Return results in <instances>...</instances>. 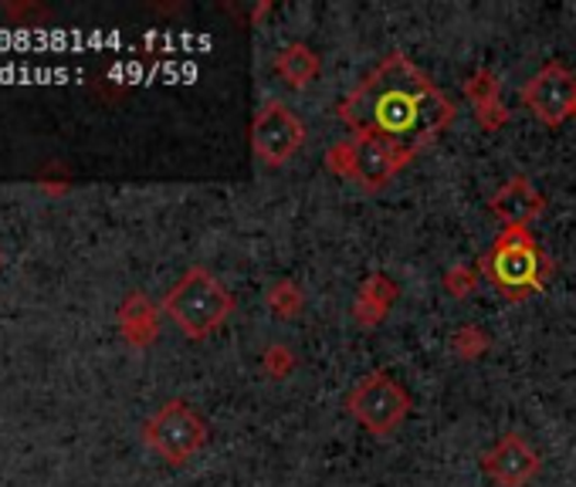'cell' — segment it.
<instances>
[{"label":"cell","instance_id":"6da1fadb","mask_svg":"<svg viewBox=\"0 0 576 487\" xmlns=\"http://www.w3.org/2000/svg\"><path fill=\"white\" fill-rule=\"evenodd\" d=\"M339 118L357 136L391 139L417 156L454 122V102L407 55L394 52L339 102Z\"/></svg>","mask_w":576,"mask_h":487},{"label":"cell","instance_id":"7a4b0ae2","mask_svg":"<svg viewBox=\"0 0 576 487\" xmlns=\"http://www.w3.org/2000/svg\"><path fill=\"white\" fill-rule=\"evenodd\" d=\"M163 312L187 339H207L235 312V295H230L221 278L207 268H190L163 298Z\"/></svg>","mask_w":576,"mask_h":487},{"label":"cell","instance_id":"3957f363","mask_svg":"<svg viewBox=\"0 0 576 487\" xmlns=\"http://www.w3.org/2000/svg\"><path fill=\"white\" fill-rule=\"evenodd\" d=\"M543 251L535 237L529 230L519 227H506L495 237L492 251L482 254L478 271L485 281H492L498 292H502L509 302H522L532 292L543 288Z\"/></svg>","mask_w":576,"mask_h":487},{"label":"cell","instance_id":"277c9868","mask_svg":"<svg viewBox=\"0 0 576 487\" xmlns=\"http://www.w3.org/2000/svg\"><path fill=\"white\" fill-rule=\"evenodd\" d=\"M207 420L183 399H167L157 414L143 423V440L160 461L180 467L194 461L207 446Z\"/></svg>","mask_w":576,"mask_h":487},{"label":"cell","instance_id":"5b68a950","mask_svg":"<svg viewBox=\"0 0 576 487\" xmlns=\"http://www.w3.org/2000/svg\"><path fill=\"white\" fill-rule=\"evenodd\" d=\"M346 410L373 437H391L410 417V393L387 373H366L346 396Z\"/></svg>","mask_w":576,"mask_h":487},{"label":"cell","instance_id":"8992f818","mask_svg":"<svg viewBox=\"0 0 576 487\" xmlns=\"http://www.w3.org/2000/svg\"><path fill=\"white\" fill-rule=\"evenodd\" d=\"M302 146L305 122L285 102H268L258 109L251 122V149L264 167H285Z\"/></svg>","mask_w":576,"mask_h":487},{"label":"cell","instance_id":"52a82bcc","mask_svg":"<svg viewBox=\"0 0 576 487\" xmlns=\"http://www.w3.org/2000/svg\"><path fill=\"white\" fill-rule=\"evenodd\" d=\"M522 102L543 126H563L566 118H576V75L560 61L540 68L526 81Z\"/></svg>","mask_w":576,"mask_h":487},{"label":"cell","instance_id":"ba28073f","mask_svg":"<svg viewBox=\"0 0 576 487\" xmlns=\"http://www.w3.org/2000/svg\"><path fill=\"white\" fill-rule=\"evenodd\" d=\"M353 183L363 190H383L414 159L400 146L380 136H353Z\"/></svg>","mask_w":576,"mask_h":487},{"label":"cell","instance_id":"9c48e42d","mask_svg":"<svg viewBox=\"0 0 576 487\" xmlns=\"http://www.w3.org/2000/svg\"><path fill=\"white\" fill-rule=\"evenodd\" d=\"M540 464L543 461L535 454V446L519 433H506L482 457V471L492 477L495 487H529L540 474Z\"/></svg>","mask_w":576,"mask_h":487},{"label":"cell","instance_id":"30bf717a","mask_svg":"<svg viewBox=\"0 0 576 487\" xmlns=\"http://www.w3.org/2000/svg\"><path fill=\"white\" fill-rule=\"evenodd\" d=\"M492 214L502 220V230L506 227H519V230H529L535 220H540V214L546 211V196L535 190V183L519 173L512 180H506L502 186H498V193L492 196Z\"/></svg>","mask_w":576,"mask_h":487},{"label":"cell","instance_id":"8fae6325","mask_svg":"<svg viewBox=\"0 0 576 487\" xmlns=\"http://www.w3.org/2000/svg\"><path fill=\"white\" fill-rule=\"evenodd\" d=\"M400 298V288L391 274L383 271H373L363 278V284L357 288V298H353V318L363 325V329H376V325L391 315V308L397 305Z\"/></svg>","mask_w":576,"mask_h":487},{"label":"cell","instance_id":"7c38bea8","mask_svg":"<svg viewBox=\"0 0 576 487\" xmlns=\"http://www.w3.org/2000/svg\"><path fill=\"white\" fill-rule=\"evenodd\" d=\"M465 95L475 105V118L485 133H498L509 122V109L502 102V81H498L495 71L478 68L468 81H465Z\"/></svg>","mask_w":576,"mask_h":487},{"label":"cell","instance_id":"4fadbf2b","mask_svg":"<svg viewBox=\"0 0 576 487\" xmlns=\"http://www.w3.org/2000/svg\"><path fill=\"white\" fill-rule=\"evenodd\" d=\"M115 318H120V332L133 349H149L160 339V308L143 292H129L120 312H115Z\"/></svg>","mask_w":576,"mask_h":487},{"label":"cell","instance_id":"5bb4252c","mask_svg":"<svg viewBox=\"0 0 576 487\" xmlns=\"http://www.w3.org/2000/svg\"><path fill=\"white\" fill-rule=\"evenodd\" d=\"M275 71L282 75L289 89H305V86H313L316 75H319V55L305 45V41H292V45H285L279 52Z\"/></svg>","mask_w":576,"mask_h":487},{"label":"cell","instance_id":"9a60e30c","mask_svg":"<svg viewBox=\"0 0 576 487\" xmlns=\"http://www.w3.org/2000/svg\"><path fill=\"white\" fill-rule=\"evenodd\" d=\"M451 352L461 359V362H475L488 352V336L478 325H465V329H458L451 336Z\"/></svg>","mask_w":576,"mask_h":487},{"label":"cell","instance_id":"2e32d148","mask_svg":"<svg viewBox=\"0 0 576 487\" xmlns=\"http://www.w3.org/2000/svg\"><path fill=\"white\" fill-rule=\"evenodd\" d=\"M478 281H482V271L472 268V264H451L444 271V292L451 298H472L475 288H478Z\"/></svg>","mask_w":576,"mask_h":487},{"label":"cell","instance_id":"e0dca14e","mask_svg":"<svg viewBox=\"0 0 576 487\" xmlns=\"http://www.w3.org/2000/svg\"><path fill=\"white\" fill-rule=\"evenodd\" d=\"M302 305H305V298H302L295 281H279L275 288L268 292V308H272L275 315H282V318H295L302 312Z\"/></svg>","mask_w":576,"mask_h":487},{"label":"cell","instance_id":"ac0fdd59","mask_svg":"<svg viewBox=\"0 0 576 487\" xmlns=\"http://www.w3.org/2000/svg\"><path fill=\"white\" fill-rule=\"evenodd\" d=\"M295 352L289 349V346H282V342H275V346H268L264 349V355H261V370L272 376V380H285V376H292L295 373Z\"/></svg>","mask_w":576,"mask_h":487},{"label":"cell","instance_id":"d6986e66","mask_svg":"<svg viewBox=\"0 0 576 487\" xmlns=\"http://www.w3.org/2000/svg\"><path fill=\"white\" fill-rule=\"evenodd\" d=\"M326 170L342 177V180H353V143L350 139H342L336 146H329L326 152Z\"/></svg>","mask_w":576,"mask_h":487},{"label":"cell","instance_id":"ffe728a7","mask_svg":"<svg viewBox=\"0 0 576 487\" xmlns=\"http://www.w3.org/2000/svg\"><path fill=\"white\" fill-rule=\"evenodd\" d=\"M4 11H8V18H14V21H48V18H52L45 8H34V4H8Z\"/></svg>","mask_w":576,"mask_h":487},{"label":"cell","instance_id":"44dd1931","mask_svg":"<svg viewBox=\"0 0 576 487\" xmlns=\"http://www.w3.org/2000/svg\"><path fill=\"white\" fill-rule=\"evenodd\" d=\"M37 183H42L48 193H65L68 190V177H58V173H42L37 177Z\"/></svg>","mask_w":576,"mask_h":487},{"label":"cell","instance_id":"7402d4cb","mask_svg":"<svg viewBox=\"0 0 576 487\" xmlns=\"http://www.w3.org/2000/svg\"><path fill=\"white\" fill-rule=\"evenodd\" d=\"M0 264H4V254H0Z\"/></svg>","mask_w":576,"mask_h":487}]
</instances>
